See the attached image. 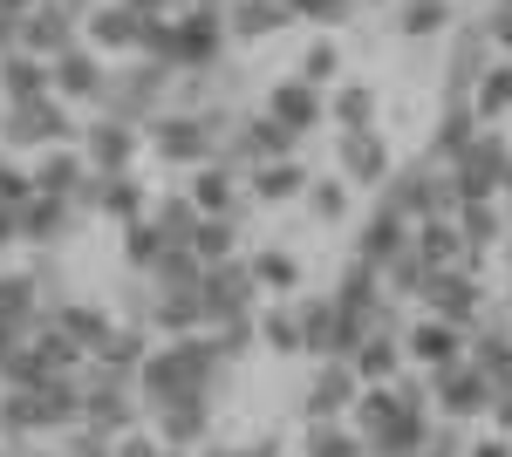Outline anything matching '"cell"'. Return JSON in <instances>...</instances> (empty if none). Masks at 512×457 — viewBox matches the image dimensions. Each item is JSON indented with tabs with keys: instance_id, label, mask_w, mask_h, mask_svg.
<instances>
[{
	"instance_id": "6da1fadb",
	"label": "cell",
	"mask_w": 512,
	"mask_h": 457,
	"mask_svg": "<svg viewBox=\"0 0 512 457\" xmlns=\"http://www.w3.org/2000/svg\"><path fill=\"white\" fill-rule=\"evenodd\" d=\"M342 164H349V178H383L390 171V151H383L376 130H349L342 137Z\"/></svg>"
},
{
	"instance_id": "30bf717a",
	"label": "cell",
	"mask_w": 512,
	"mask_h": 457,
	"mask_svg": "<svg viewBox=\"0 0 512 457\" xmlns=\"http://www.w3.org/2000/svg\"><path fill=\"white\" fill-rule=\"evenodd\" d=\"M308 76H335V48H315L308 55Z\"/></svg>"
},
{
	"instance_id": "7a4b0ae2",
	"label": "cell",
	"mask_w": 512,
	"mask_h": 457,
	"mask_svg": "<svg viewBox=\"0 0 512 457\" xmlns=\"http://www.w3.org/2000/svg\"><path fill=\"white\" fill-rule=\"evenodd\" d=\"M274 123H280V130H308V123H315V96H308L301 82H280V96H274Z\"/></svg>"
},
{
	"instance_id": "52a82bcc",
	"label": "cell",
	"mask_w": 512,
	"mask_h": 457,
	"mask_svg": "<svg viewBox=\"0 0 512 457\" xmlns=\"http://www.w3.org/2000/svg\"><path fill=\"white\" fill-rule=\"evenodd\" d=\"M465 232H478V239H492V232H499V219H492V205H485V198H465Z\"/></svg>"
},
{
	"instance_id": "8fae6325",
	"label": "cell",
	"mask_w": 512,
	"mask_h": 457,
	"mask_svg": "<svg viewBox=\"0 0 512 457\" xmlns=\"http://www.w3.org/2000/svg\"><path fill=\"white\" fill-rule=\"evenodd\" d=\"M492 28H499V41L512 48V7H499V14H492Z\"/></svg>"
},
{
	"instance_id": "7c38bea8",
	"label": "cell",
	"mask_w": 512,
	"mask_h": 457,
	"mask_svg": "<svg viewBox=\"0 0 512 457\" xmlns=\"http://www.w3.org/2000/svg\"><path fill=\"white\" fill-rule=\"evenodd\" d=\"M506 423H512V396H506Z\"/></svg>"
},
{
	"instance_id": "3957f363",
	"label": "cell",
	"mask_w": 512,
	"mask_h": 457,
	"mask_svg": "<svg viewBox=\"0 0 512 457\" xmlns=\"http://www.w3.org/2000/svg\"><path fill=\"white\" fill-rule=\"evenodd\" d=\"M437 28H444V0H417L403 14V35H437Z\"/></svg>"
},
{
	"instance_id": "ba28073f",
	"label": "cell",
	"mask_w": 512,
	"mask_h": 457,
	"mask_svg": "<svg viewBox=\"0 0 512 457\" xmlns=\"http://www.w3.org/2000/svg\"><path fill=\"white\" fill-rule=\"evenodd\" d=\"M342 205H349V191L335 185V178H328V185H315V212H321V219H342Z\"/></svg>"
},
{
	"instance_id": "5b68a950",
	"label": "cell",
	"mask_w": 512,
	"mask_h": 457,
	"mask_svg": "<svg viewBox=\"0 0 512 457\" xmlns=\"http://www.w3.org/2000/svg\"><path fill=\"white\" fill-rule=\"evenodd\" d=\"M335 110H342L349 130H362V116H369V89H362V82H342V103H335Z\"/></svg>"
},
{
	"instance_id": "277c9868",
	"label": "cell",
	"mask_w": 512,
	"mask_h": 457,
	"mask_svg": "<svg viewBox=\"0 0 512 457\" xmlns=\"http://www.w3.org/2000/svg\"><path fill=\"white\" fill-rule=\"evenodd\" d=\"M301 185V164H267L260 171V198H280V191H294Z\"/></svg>"
},
{
	"instance_id": "4fadbf2b",
	"label": "cell",
	"mask_w": 512,
	"mask_h": 457,
	"mask_svg": "<svg viewBox=\"0 0 512 457\" xmlns=\"http://www.w3.org/2000/svg\"><path fill=\"white\" fill-rule=\"evenodd\" d=\"M499 7H512V0H499Z\"/></svg>"
},
{
	"instance_id": "8992f818",
	"label": "cell",
	"mask_w": 512,
	"mask_h": 457,
	"mask_svg": "<svg viewBox=\"0 0 512 457\" xmlns=\"http://www.w3.org/2000/svg\"><path fill=\"white\" fill-rule=\"evenodd\" d=\"M355 369H362V376H390V342H383V335L362 342V348H355Z\"/></svg>"
},
{
	"instance_id": "9c48e42d",
	"label": "cell",
	"mask_w": 512,
	"mask_h": 457,
	"mask_svg": "<svg viewBox=\"0 0 512 457\" xmlns=\"http://www.w3.org/2000/svg\"><path fill=\"white\" fill-rule=\"evenodd\" d=\"M417 355H451V335L444 328H417Z\"/></svg>"
}]
</instances>
